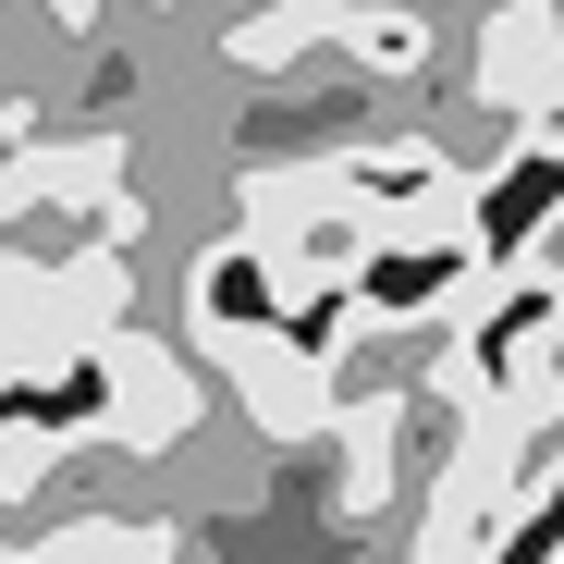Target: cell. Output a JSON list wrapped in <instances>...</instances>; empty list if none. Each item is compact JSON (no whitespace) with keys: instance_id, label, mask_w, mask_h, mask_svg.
Segmentation results:
<instances>
[{"instance_id":"1","label":"cell","mask_w":564,"mask_h":564,"mask_svg":"<svg viewBox=\"0 0 564 564\" xmlns=\"http://www.w3.org/2000/svg\"><path fill=\"white\" fill-rule=\"evenodd\" d=\"M86 368H99V442L135 466V479L184 466V454H197V442L221 430V368H209V344H184L172 319L111 332Z\"/></svg>"},{"instance_id":"2","label":"cell","mask_w":564,"mask_h":564,"mask_svg":"<svg viewBox=\"0 0 564 564\" xmlns=\"http://www.w3.org/2000/svg\"><path fill=\"white\" fill-rule=\"evenodd\" d=\"M454 111L479 135L564 111V0H454Z\"/></svg>"},{"instance_id":"3","label":"cell","mask_w":564,"mask_h":564,"mask_svg":"<svg viewBox=\"0 0 564 564\" xmlns=\"http://www.w3.org/2000/svg\"><path fill=\"white\" fill-rule=\"evenodd\" d=\"M209 368H221V405L246 417V442H258V454H307V442H332V430H344L332 344H295L282 319L221 332V344H209Z\"/></svg>"},{"instance_id":"4","label":"cell","mask_w":564,"mask_h":564,"mask_svg":"<svg viewBox=\"0 0 564 564\" xmlns=\"http://www.w3.org/2000/svg\"><path fill=\"white\" fill-rule=\"evenodd\" d=\"M332 13L344 0H246L234 25H209V74L234 86V99H282V86H307L332 50Z\"/></svg>"},{"instance_id":"5","label":"cell","mask_w":564,"mask_h":564,"mask_svg":"<svg viewBox=\"0 0 564 564\" xmlns=\"http://www.w3.org/2000/svg\"><path fill=\"white\" fill-rule=\"evenodd\" d=\"M332 50H344V86H368V99H417V86L442 74V0H344Z\"/></svg>"},{"instance_id":"6","label":"cell","mask_w":564,"mask_h":564,"mask_svg":"<svg viewBox=\"0 0 564 564\" xmlns=\"http://www.w3.org/2000/svg\"><path fill=\"white\" fill-rule=\"evenodd\" d=\"M123 13H148V25H197V0H123Z\"/></svg>"}]
</instances>
